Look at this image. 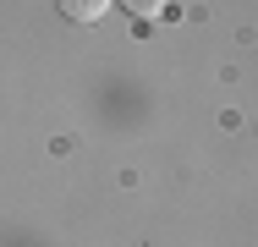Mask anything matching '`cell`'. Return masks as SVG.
<instances>
[{
    "label": "cell",
    "mask_w": 258,
    "mask_h": 247,
    "mask_svg": "<svg viewBox=\"0 0 258 247\" xmlns=\"http://www.w3.org/2000/svg\"><path fill=\"white\" fill-rule=\"evenodd\" d=\"M165 6H170V0H121V11H132L138 22H154V17L165 11Z\"/></svg>",
    "instance_id": "2"
},
{
    "label": "cell",
    "mask_w": 258,
    "mask_h": 247,
    "mask_svg": "<svg viewBox=\"0 0 258 247\" xmlns=\"http://www.w3.org/2000/svg\"><path fill=\"white\" fill-rule=\"evenodd\" d=\"M55 6H60V17H66V22H83V28H88V22H99L104 11H110V0H55Z\"/></svg>",
    "instance_id": "1"
}]
</instances>
